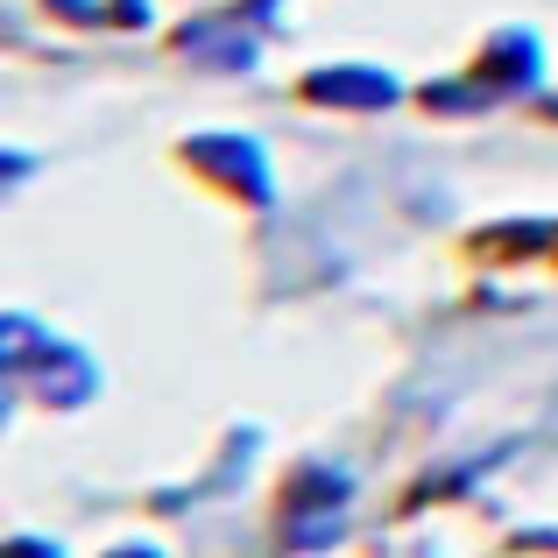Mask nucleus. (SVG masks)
Masks as SVG:
<instances>
[{
  "label": "nucleus",
  "instance_id": "f257e3e1",
  "mask_svg": "<svg viewBox=\"0 0 558 558\" xmlns=\"http://www.w3.org/2000/svg\"><path fill=\"white\" fill-rule=\"evenodd\" d=\"M0 368H8V381H28L43 403H85L93 381H99L93 361L57 347V340H43L28 318H8V326H0Z\"/></svg>",
  "mask_w": 558,
  "mask_h": 558
},
{
  "label": "nucleus",
  "instance_id": "f03ea898",
  "mask_svg": "<svg viewBox=\"0 0 558 558\" xmlns=\"http://www.w3.org/2000/svg\"><path fill=\"white\" fill-rule=\"evenodd\" d=\"M347 495H354V481L340 466H298L283 481V509H276L283 545L290 551H326L347 531Z\"/></svg>",
  "mask_w": 558,
  "mask_h": 558
},
{
  "label": "nucleus",
  "instance_id": "7ed1b4c3",
  "mask_svg": "<svg viewBox=\"0 0 558 558\" xmlns=\"http://www.w3.org/2000/svg\"><path fill=\"white\" fill-rule=\"evenodd\" d=\"M537 85V43L523 36V28H509V36H488V50H481L474 78L466 85H424V107L432 113H474L488 107V99H509V93H531Z\"/></svg>",
  "mask_w": 558,
  "mask_h": 558
},
{
  "label": "nucleus",
  "instance_id": "20e7f679",
  "mask_svg": "<svg viewBox=\"0 0 558 558\" xmlns=\"http://www.w3.org/2000/svg\"><path fill=\"white\" fill-rule=\"evenodd\" d=\"M184 163L198 170V178H213L219 191H233V198L269 205V163H262V149L247 135H191Z\"/></svg>",
  "mask_w": 558,
  "mask_h": 558
},
{
  "label": "nucleus",
  "instance_id": "39448f33",
  "mask_svg": "<svg viewBox=\"0 0 558 558\" xmlns=\"http://www.w3.org/2000/svg\"><path fill=\"white\" fill-rule=\"evenodd\" d=\"M298 99H312V107H347V113H381L396 107V78L389 71H368V64H332V71H312V78L298 85Z\"/></svg>",
  "mask_w": 558,
  "mask_h": 558
},
{
  "label": "nucleus",
  "instance_id": "423d86ee",
  "mask_svg": "<svg viewBox=\"0 0 558 558\" xmlns=\"http://www.w3.org/2000/svg\"><path fill=\"white\" fill-rule=\"evenodd\" d=\"M170 43H178L184 64H205V71H247V64H255V36H247L241 14H205V22H184Z\"/></svg>",
  "mask_w": 558,
  "mask_h": 558
}]
</instances>
